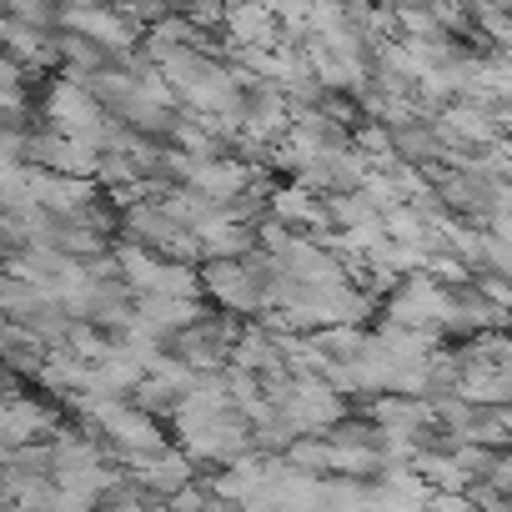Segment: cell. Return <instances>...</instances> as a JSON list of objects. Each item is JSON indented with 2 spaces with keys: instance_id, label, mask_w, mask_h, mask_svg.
<instances>
[{
  "instance_id": "1",
  "label": "cell",
  "mask_w": 512,
  "mask_h": 512,
  "mask_svg": "<svg viewBox=\"0 0 512 512\" xmlns=\"http://www.w3.org/2000/svg\"><path fill=\"white\" fill-rule=\"evenodd\" d=\"M196 282H201V302H211V312H226L236 322L262 317V292H256V282L246 277L241 262H201Z\"/></svg>"
},
{
  "instance_id": "2",
  "label": "cell",
  "mask_w": 512,
  "mask_h": 512,
  "mask_svg": "<svg viewBox=\"0 0 512 512\" xmlns=\"http://www.w3.org/2000/svg\"><path fill=\"white\" fill-rule=\"evenodd\" d=\"M126 482H131L141 497H151V502H171L181 487L196 482V467L186 462V452H181L176 442H166L161 452L131 462V467H126Z\"/></svg>"
},
{
  "instance_id": "3",
  "label": "cell",
  "mask_w": 512,
  "mask_h": 512,
  "mask_svg": "<svg viewBox=\"0 0 512 512\" xmlns=\"http://www.w3.org/2000/svg\"><path fill=\"white\" fill-rule=\"evenodd\" d=\"M41 111H46V131H51V136H71V141H81V136H91V131L101 126V106H96L81 86H71L66 76H56V81L46 86Z\"/></svg>"
},
{
  "instance_id": "4",
  "label": "cell",
  "mask_w": 512,
  "mask_h": 512,
  "mask_svg": "<svg viewBox=\"0 0 512 512\" xmlns=\"http://www.w3.org/2000/svg\"><path fill=\"white\" fill-rule=\"evenodd\" d=\"M56 31L86 36V41H96V46L111 51V56L136 51V31H131L111 6H66V11H56Z\"/></svg>"
},
{
  "instance_id": "5",
  "label": "cell",
  "mask_w": 512,
  "mask_h": 512,
  "mask_svg": "<svg viewBox=\"0 0 512 512\" xmlns=\"http://www.w3.org/2000/svg\"><path fill=\"white\" fill-rule=\"evenodd\" d=\"M367 171H372V166H367L352 146H342V151H317V156L307 161V171L297 176V186L312 191V196H347V191L362 186Z\"/></svg>"
},
{
  "instance_id": "6",
  "label": "cell",
  "mask_w": 512,
  "mask_h": 512,
  "mask_svg": "<svg viewBox=\"0 0 512 512\" xmlns=\"http://www.w3.org/2000/svg\"><path fill=\"white\" fill-rule=\"evenodd\" d=\"M61 427V412L51 402H36L31 392L6 397V412H0V437L11 447H31V442H51V432Z\"/></svg>"
},
{
  "instance_id": "7",
  "label": "cell",
  "mask_w": 512,
  "mask_h": 512,
  "mask_svg": "<svg viewBox=\"0 0 512 512\" xmlns=\"http://www.w3.org/2000/svg\"><path fill=\"white\" fill-rule=\"evenodd\" d=\"M367 422L382 427L387 437H407L417 447L422 432H432V407L417 402V397H367Z\"/></svg>"
},
{
  "instance_id": "8",
  "label": "cell",
  "mask_w": 512,
  "mask_h": 512,
  "mask_svg": "<svg viewBox=\"0 0 512 512\" xmlns=\"http://www.w3.org/2000/svg\"><path fill=\"white\" fill-rule=\"evenodd\" d=\"M267 216L272 221H282L287 231H297V236H327L332 226H327V216H322V196H312V191H302L297 181H287V186H277L272 191V201H267Z\"/></svg>"
},
{
  "instance_id": "9",
  "label": "cell",
  "mask_w": 512,
  "mask_h": 512,
  "mask_svg": "<svg viewBox=\"0 0 512 512\" xmlns=\"http://www.w3.org/2000/svg\"><path fill=\"white\" fill-rule=\"evenodd\" d=\"M196 246H201V262H241V256L256 251L251 231L226 221V211H216L206 226H196Z\"/></svg>"
},
{
  "instance_id": "10",
  "label": "cell",
  "mask_w": 512,
  "mask_h": 512,
  "mask_svg": "<svg viewBox=\"0 0 512 512\" xmlns=\"http://www.w3.org/2000/svg\"><path fill=\"white\" fill-rule=\"evenodd\" d=\"M246 181H251V171L236 166V161H191V171H186V191H196V196H206L216 206L241 196Z\"/></svg>"
},
{
  "instance_id": "11",
  "label": "cell",
  "mask_w": 512,
  "mask_h": 512,
  "mask_svg": "<svg viewBox=\"0 0 512 512\" xmlns=\"http://www.w3.org/2000/svg\"><path fill=\"white\" fill-rule=\"evenodd\" d=\"M452 397H462L467 407H507L512 372H482V367H472V372H462V382H457Z\"/></svg>"
},
{
  "instance_id": "12",
  "label": "cell",
  "mask_w": 512,
  "mask_h": 512,
  "mask_svg": "<svg viewBox=\"0 0 512 512\" xmlns=\"http://www.w3.org/2000/svg\"><path fill=\"white\" fill-rule=\"evenodd\" d=\"M36 382L51 392V397H71L86 387V367L71 357V352H46L41 367H36Z\"/></svg>"
},
{
  "instance_id": "13",
  "label": "cell",
  "mask_w": 512,
  "mask_h": 512,
  "mask_svg": "<svg viewBox=\"0 0 512 512\" xmlns=\"http://www.w3.org/2000/svg\"><path fill=\"white\" fill-rule=\"evenodd\" d=\"M307 342H312V352L322 362H357L362 347H367V332H357V327H322Z\"/></svg>"
},
{
  "instance_id": "14",
  "label": "cell",
  "mask_w": 512,
  "mask_h": 512,
  "mask_svg": "<svg viewBox=\"0 0 512 512\" xmlns=\"http://www.w3.org/2000/svg\"><path fill=\"white\" fill-rule=\"evenodd\" d=\"M322 216H327V226H332V231H357V226L377 221V211L367 206V196H362V191H347V196H322Z\"/></svg>"
},
{
  "instance_id": "15",
  "label": "cell",
  "mask_w": 512,
  "mask_h": 512,
  "mask_svg": "<svg viewBox=\"0 0 512 512\" xmlns=\"http://www.w3.org/2000/svg\"><path fill=\"white\" fill-rule=\"evenodd\" d=\"M377 226H382V236H387V241H397V246H417V241H422V231H427V221H422L412 206H392V211H382V216H377Z\"/></svg>"
},
{
  "instance_id": "16",
  "label": "cell",
  "mask_w": 512,
  "mask_h": 512,
  "mask_svg": "<svg viewBox=\"0 0 512 512\" xmlns=\"http://www.w3.org/2000/svg\"><path fill=\"white\" fill-rule=\"evenodd\" d=\"M36 302H46L36 287H26V282H16V277L0 272V317H6V322H21Z\"/></svg>"
},
{
  "instance_id": "17",
  "label": "cell",
  "mask_w": 512,
  "mask_h": 512,
  "mask_svg": "<svg viewBox=\"0 0 512 512\" xmlns=\"http://www.w3.org/2000/svg\"><path fill=\"white\" fill-rule=\"evenodd\" d=\"M6 21H16V26H26V31H56V6H46V0H11L6 11H0Z\"/></svg>"
},
{
  "instance_id": "18",
  "label": "cell",
  "mask_w": 512,
  "mask_h": 512,
  "mask_svg": "<svg viewBox=\"0 0 512 512\" xmlns=\"http://www.w3.org/2000/svg\"><path fill=\"white\" fill-rule=\"evenodd\" d=\"M472 292H477L487 307H497V312H507V302H512L507 277H492V272H477V277H472Z\"/></svg>"
},
{
  "instance_id": "19",
  "label": "cell",
  "mask_w": 512,
  "mask_h": 512,
  "mask_svg": "<svg viewBox=\"0 0 512 512\" xmlns=\"http://www.w3.org/2000/svg\"><path fill=\"white\" fill-rule=\"evenodd\" d=\"M0 26H6V16H0Z\"/></svg>"
}]
</instances>
